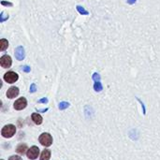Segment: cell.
<instances>
[{"mask_svg": "<svg viewBox=\"0 0 160 160\" xmlns=\"http://www.w3.org/2000/svg\"><path fill=\"white\" fill-rule=\"evenodd\" d=\"M15 132H16V127L13 124H7V126H5L1 130V134L5 138L12 137L15 134Z\"/></svg>", "mask_w": 160, "mask_h": 160, "instance_id": "obj_1", "label": "cell"}, {"mask_svg": "<svg viewBox=\"0 0 160 160\" xmlns=\"http://www.w3.org/2000/svg\"><path fill=\"white\" fill-rule=\"evenodd\" d=\"M39 140L43 146L49 147L52 143V138L49 133H42L39 138Z\"/></svg>", "mask_w": 160, "mask_h": 160, "instance_id": "obj_2", "label": "cell"}, {"mask_svg": "<svg viewBox=\"0 0 160 160\" xmlns=\"http://www.w3.org/2000/svg\"><path fill=\"white\" fill-rule=\"evenodd\" d=\"M18 79H19V75L14 71H8L4 75V81L8 84H14L15 81H18Z\"/></svg>", "mask_w": 160, "mask_h": 160, "instance_id": "obj_3", "label": "cell"}, {"mask_svg": "<svg viewBox=\"0 0 160 160\" xmlns=\"http://www.w3.org/2000/svg\"><path fill=\"white\" fill-rule=\"evenodd\" d=\"M26 106H27V100L25 97H20L19 99H17L13 105L14 109L17 111H22L25 109Z\"/></svg>", "mask_w": 160, "mask_h": 160, "instance_id": "obj_4", "label": "cell"}, {"mask_svg": "<svg viewBox=\"0 0 160 160\" xmlns=\"http://www.w3.org/2000/svg\"><path fill=\"white\" fill-rule=\"evenodd\" d=\"M11 64H12V60H11V57L9 55H5L0 58V65H1L2 68H10Z\"/></svg>", "mask_w": 160, "mask_h": 160, "instance_id": "obj_5", "label": "cell"}, {"mask_svg": "<svg viewBox=\"0 0 160 160\" xmlns=\"http://www.w3.org/2000/svg\"><path fill=\"white\" fill-rule=\"evenodd\" d=\"M39 149L37 147V146H32L30 149L27 151V153L26 156L29 159H36L38 156H39Z\"/></svg>", "mask_w": 160, "mask_h": 160, "instance_id": "obj_6", "label": "cell"}, {"mask_svg": "<svg viewBox=\"0 0 160 160\" xmlns=\"http://www.w3.org/2000/svg\"><path fill=\"white\" fill-rule=\"evenodd\" d=\"M25 49H23V46H18L15 49V57L17 60L22 61L25 59Z\"/></svg>", "mask_w": 160, "mask_h": 160, "instance_id": "obj_7", "label": "cell"}, {"mask_svg": "<svg viewBox=\"0 0 160 160\" xmlns=\"http://www.w3.org/2000/svg\"><path fill=\"white\" fill-rule=\"evenodd\" d=\"M18 95H19V88L16 87V86L10 87L9 90L7 91V97L9 98H10V99L16 97Z\"/></svg>", "mask_w": 160, "mask_h": 160, "instance_id": "obj_8", "label": "cell"}, {"mask_svg": "<svg viewBox=\"0 0 160 160\" xmlns=\"http://www.w3.org/2000/svg\"><path fill=\"white\" fill-rule=\"evenodd\" d=\"M27 150V145L25 143H22V144H19L16 148V152L18 153H20V155H23Z\"/></svg>", "mask_w": 160, "mask_h": 160, "instance_id": "obj_9", "label": "cell"}, {"mask_svg": "<svg viewBox=\"0 0 160 160\" xmlns=\"http://www.w3.org/2000/svg\"><path fill=\"white\" fill-rule=\"evenodd\" d=\"M32 117V120L35 124H40L41 123H42V117H41L39 114L38 113H36V112H34V113H32L31 115Z\"/></svg>", "mask_w": 160, "mask_h": 160, "instance_id": "obj_10", "label": "cell"}, {"mask_svg": "<svg viewBox=\"0 0 160 160\" xmlns=\"http://www.w3.org/2000/svg\"><path fill=\"white\" fill-rule=\"evenodd\" d=\"M50 157H51V151L48 149L43 150L40 155V160H49Z\"/></svg>", "mask_w": 160, "mask_h": 160, "instance_id": "obj_11", "label": "cell"}, {"mask_svg": "<svg viewBox=\"0 0 160 160\" xmlns=\"http://www.w3.org/2000/svg\"><path fill=\"white\" fill-rule=\"evenodd\" d=\"M9 47V41L5 39H2L0 40V51H5L6 49H8Z\"/></svg>", "mask_w": 160, "mask_h": 160, "instance_id": "obj_12", "label": "cell"}, {"mask_svg": "<svg viewBox=\"0 0 160 160\" xmlns=\"http://www.w3.org/2000/svg\"><path fill=\"white\" fill-rule=\"evenodd\" d=\"M94 90L96 92H101L103 90V85L100 81H95L94 84Z\"/></svg>", "mask_w": 160, "mask_h": 160, "instance_id": "obj_13", "label": "cell"}, {"mask_svg": "<svg viewBox=\"0 0 160 160\" xmlns=\"http://www.w3.org/2000/svg\"><path fill=\"white\" fill-rule=\"evenodd\" d=\"M76 9H77V10H78V12L81 15H88L89 14L88 10H86L84 7H81V6H80V5L77 6Z\"/></svg>", "mask_w": 160, "mask_h": 160, "instance_id": "obj_14", "label": "cell"}, {"mask_svg": "<svg viewBox=\"0 0 160 160\" xmlns=\"http://www.w3.org/2000/svg\"><path fill=\"white\" fill-rule=\"evenodd\" d=\"M9 15L6 13L5 11H2L1 14H0V22H1V23H4L5 21H7V20L9 19Z\"/></svg>", "mask_w": 160, "mask_h": 160, "instance_id": "obj_15", "label": "cell"}, {"mask_svg": "<svg viewBox=\"0 0 160 160\" xmlns=\"http://www.w3.org/2000/svg\"><path fill=\"white\" fill-rule=\"evenodd\" d=\"M58 107H59V109H60V110H66L69 107V103L66 102V101H62V102L59 103Z\"/></svg>", "mask_w": 160, "mask_h": 160, "instance_id": "obj_16", "label": "cell"}, {"mask_svg": "<svg viewBox=\"0 0 160 160\" xmlns=\"http://www.w3.org/2000/svg\"><path fill=\"white\" fill-rule=\"evenodd\" d=\"M92 79L94 80V81H100V79H101V77H100V75L97 72H95L92 76Z\"/></svg>", "mask_w": 160, "mask_h": 160, "instance_id": "obj_17", "label": "cell"}, {"mask_svg": "<svg viewBox=\"0 0 160 160\" xmlns=\"http://www.w3.org/2000/svg\"><path fill=\"white\" fill-rule=\"evenodd\" d=\"M21 69L25 73H28V72H30V71H31V68L29 66H23V67H21Z\"/></svg>", "mask_w": 160, "mask_h": 160, "instance_id": "obj_18", "label": "cell"}, {"mask_svg": "<svg viewBox=\"0 0 160 160\" xmlns=\"http://www.w3.org/2000/svg\"><path fill=\"white\" fill-rule=\"evenodd\" d=\"M30 93H35L36 91H37V85H36L35 84H32L31 85H30Z\"/></svg>", "mask_w": 160, "mask_h": 160, "instance_id": "obj_19", "label": "cell"}, {"mask_svg": "<svg viewBox=\"0 0 160 160\" xmlns=\"http://www.w3.org/2000/svg\"><path fill=\"white\" fill-rule=\"evenodd\" d=\"M1 4L3 5V6H9V7H12L13 6V4L11 3V2H7V1H1Z\"/></svg>", "mask_w": 160, "mask_h": 160, "instance_id": "obj_20", "label": "cell"}, {"mask_svg": "<svg viewBox=\"0 0 160 160\" xmlns=\"http://www.w3.org/2000/svg\"><path fill=\"white\" fill-rule=\"evenodd\" d=\"M9 160H23V158L20 157V156H10L9 158Z\"/></svg>", "mask_w": 160, "mask_h": 160, "instance_id": "obj_21", "label": "cell"}, {"mask_svg": "<svg viewBox=\"0 0 160 160\" xmlns=\"http://www.w3.org/2000/svg\"><path fill=\"white\" fill-rule=\"evenodd\" d=\"M38 102H39V103H48V98H47V97H43V98L39 99Z\"/></svg>", "mask_w": 160, "mask_h": 160, "instance_id": "obj_22", "label": "cell"}, {"mask_svg": "<svg viewBox=\"0 0 160 160\" xmlns=\"http://www.w3.org/2000/svg\"><path fill=\"white\" fill-rule=\"evenodd\" d=\"M138 100H139V102L141 104V107H142V110H143V114H145V112H146V111H145V107H144V104L143 103H142V101H141V100H140L139 98H137Z\"/></svg>", "mask_w": 160, "mask_h": 160, "instance_id": "obj_23", "label": "cell"}, {"mask_svg": "<svg viewBox=\"0 0 160 160\" xmlns=\"http://www.w3.org/2000/svg\"><path fill=\"white\" fill-rule=\"evenodd\" d=\"M127 4H129V5H133V4H135L136 2H137V0H127Z\"/></svg>", "mask_w": 160, "mask_h": 160, "instance_id": "obj_24", "label": "cell"}, {"mask_svg": "<svg viewBox=\"0 0 160 160\" xmlns=\"http://www.w3.org/2000/svg\"><path fill=\"white\" fill-rule=\"evenodd\" d=\"M2 160H3V159H2Z\"/></svg>", "mask_w": 160, "mask_h": 160, "instance_id": "obj_25", "label": "cell"}]
</instances>
